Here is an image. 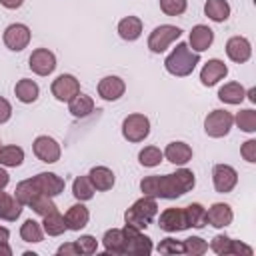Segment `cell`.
<instances>
[{
  "label": "cell",
  "mask_w": 256,
  "mask_h": 256,
  "mask_svg": "<svg viewBox=\"0 0 256 256\" xmlns=\"http://www.w3.org/2000/svg\"><path fill=\"white\" fill-rule=\"evenodd\" d=\"M194 186H196V178L194 172L188 168H178L176 172L164 176L152 174L140 180V190L144 196L164 198V200H176L186 192H190Z\"/></svg>",
  "instance_id": "obj_1"
},
{
  "label": "cell",
  "mask_w": 256,
  "mask_h": 256,
  "mask_svg": "<svg viewBox=\"0 0 256 256\" xmlns=\"http://www.w3.org/2000/svg\"><path fill=\"white\" fill-rule=\"evenodd\" d=\"M198 64H200V54L194 52L186 42H178L176 48H172V52L164 60L166 72L176 78L190 76Z\"/></svg>",
  "instance_id": "obj_2"
},
{
  "label": "cell",
  "mask_w": 256,
  "mask_h": 256,
  "mask_svg": "<svg viewBox=\"0 0 256 256\" xmlns=\"http://www.w3.org/2000/svg\"><path fill=\"white\" fill-rule=\"evenodd\" d=\"M158 216V202L152 196H142L136 202H132L130 208H126L124 212V222L132 228L138 230H146L150 226V222Z\"/></svg>",
  "instance_id": "obj_3"
},
{
  "label": "cell",
  "mask_w": 256,
  "mask_h": 256,
  "mask_svg": "<svg viewBox=\"0 0 256 256\" xmlns=\"http://www.w3.org/2000/svg\"><path fill=\"white\" fill-rule=\"evenodd\" d=\"M122 234H124V254H132V256H150L152 254V250H154L152 240L142 230L124 224Z\"/></svg>",
  "instance_id": "obj_4"
},
{
  "label": "cell",
  "mask_w": 256,
  "mask_h": 256,
  "mask_svg": "<svg viewBox=\"0 0 256 256\" xmlns=\"http://www.w3.org/2000/svg\"><path fill=\"white\" fill-rule=\"evenodd\" d=\"M182 36V30L172 24H160L156 26L148 36V50L152 54H162L170 48L172 42H176Z\"/></svg>",
  "instance_id": "obj_5"
},
{
  "label": "cell",
  "mask_w": 256,
  "mask_h": 256,
  "mask_svg": "<svg viewBox=\"0 0 256 256\" xmlns=\"http://www.w3.org/2000/svg\"><path fill=\"white\" fill-rule=\"evenodd\" d=\"M122 136H124V140L134 142V144L136 142H144L150 136V120H148V116H144L140 112L128 114L122 120Z\"/></svg>",
  "instance_id": "obj_6"
},
{
  "label": "cell",
  "mask_w": 256,
  "mask_h": 256,
  "mask_svg": "<svg viewBox=\"0 0 256 256\" xmlns=\"http://www.w3.org/2000/svg\"><path fill=\"white\" fill-rule=\"evenodd\" d=\"M232 126H234L232 112L222 110V108L208 112V116L204 118V132L210 138H224V136H228V132L232 130Z\"/></svg>",
  "instance_id": "obj_7"
},
{
  "label": "cell",
  "mask_w": 256,
  "mask_h": 256,
  "mask_svg": "<svg viewBox=\"0 0 256 256\" xmlns=\"http://www.w3.org/2000/svg\"><path fill=\"white\" fill-rule=\"evenodd\" d=\"M214 254H218V256H252L254 254V250L248 246V244H244V242H240V240H234V238H230V236H226V234H216L212 240H210V246H208Z\"/></svg>",
  "instance_id": "obj_8"
},
{
  "label": "cell",
  "mask_w": 256,
  "mask_h": 256,
  "mask_svg": "<svg viewBox=\"0 0 256 256\" xmlns=\"http://www.w3.org/2000/svg\"><path fill=\"white\" fill-rule=\"evenodd\" d=\"M32 152L34 156L44 162V164H56L60 160V154H62V148L58 144V140H54L52 136L48 134H42V136H36L34 142H32Z\"/></svg>",
  "instance_id": "obj_9"
},
{
  "label": "cell",
  "mask_w": 256,
  "mask_h": 256,
  "mask_svg": "<svg viewBox=\"0 0 256 256\" xmlns=\"http://www.w3.org/2000/svg\"><path fill=\"white\" fill-rule=\"evenodd\" d=\"M2 40H4V46H6L8 50H12V52H22V50L30 44L32 32H30V28H28L26 24L14 22V24L6 26V30H4V34H2Z\"/></svg>",
  "instance_id": "obj_10"
},
{
  "label": "cell",
  "mask_w": 256,
  "mask_h": 256,
  "mask_svg": "<svg viewBox=\"0 0 256 256\" xmlns=\"http://www.w3.org/2000/svg\"><path fill=\"white\" fill-rule=\"evenodd\" d=\"M50 92L58 102H70L80 94V80L74 74H60L56 80H52Z\"/></svg>",
  "instance_id": "obj_11"
},
{
  "label": "cell",
  "mask_w": 256,
  "mask_h": 256,
  "mask_svg": "<svg viewBox=\"0 0 256 256\" xmlns=\"http://www.w3.org/2000/svg\"><path fill=\"white\" fill-rule=\"evenodd\" d=\"M28 66L36 76H50L56 70V54L48 48H36L32 50L28 58Z\"/></svg>",
  "instance_id": "obj_12"
},
{
  "label": "cell",
  "mask_w": 256,
  "mask_h": 256,
  "mask_svg": "<svg viewBox=\"0 0 256 256\" xmlns=\"http://www.w3.org/2000/svg\"><path fill=\"white\" fill-rule=\"evenodd\" d=\"M212 184H214V190L220 192V194H228L236 188L238 184V172L234 166L230 164H216L212 168Z\"/></svg>",
  "instance_id": "obj_13"
},
{
  "label": "cell",
  "mask_w": 256,
  "mask_h": 256,
  "mask_svg": "<svg viewBox=\"0 0 256 256\" xmlns=\"http://www.w3.org/2000/svg\"><path fill=\"white\" fill-rule=\"evenodd\" d=\"M158 228L172 234V232H184L188 230V220H186V210L184 208H166L158 216Z\"/></svg>",
  "instance_id": "obj_14"
},
{
  "label": "cell",
  "mask_w": 256,
  "mask_h": 256,
  "mask_svg": "<svg viewBox=\"0 0 256 256\" xmlns=\"http://www.w3.org/2000/svg\"><path fill=\"white\" fill-rule=\"evenodd\" d=\"M224 50H226V56L232 62H236V64H244L252 56V44H250V40L246 36H232V38H228Z\"/></svg>",
  "instance_id": "obj_15"
},
{
  "label": "cell",
  "mask_w": 256,
  "mask_h": 256,
  "mask_svg": "<svg viewBox=\"0 0 256 256\" xmlns=\"http://www.w3.org/2000/svg\"><path fill=\"white\" fill-rule=\"evenodd\" d=\"M32 182L36 184V188H38L40 194H46V196H52V198L58 196V194H62L64 192V186H66L64 178H60L54 172H38L36 176H32Z\"/></svg>",
  "instance_id": "obj_16"
},
{
  "label": "cell",
  "mask_w": 256,
  "mask_h": 256,
  "mask_svg": "<svg viewBox=\"0 0 256 256\" xmlns=\"http://www.w3.org/2000/svg\"><path fill=\"white\" fill-rule=\"evenodd\" d=\"M126 92V82L120 78V76H104L100 82H98V96L106 102H116L124 96Z\"/></svg>",
  "instance_id": "obj_17"
},
{
  "label": "cell",
  "mask_w": 256,
  "mask_h": 256,
  "mask_svg": "<svg viewBox=\"0 0 256 256\" xmlns=\"http://www.w3.org/2000/svg\"><path fill=\"white\" fill-rule=\"evenodd\" d=\"M228 76V66L220 60V58H210L202 70H200V82L202 86L210 88V86H216L220 80H224Z\"/></svg>",
  "instance_id": "obj_18"
},
{
  "label": "cell",
  "mask_w": 256,
  "mask_h": 256,
  "mask_svg": "<svg viewBox=\"0 0 256 256\" xmlns=\"http://www.w3.org/2000/svg\"><path fill=\"white\" fill-rule=\"evenodd\" d=\"M232 220H234V212L232 206L226 202H214L206 210V224H210L212 228H226L232 224Z\"/></svg>",
  "instance_id": "obj_19"
},
{
  "label": "cell",
  "mask_w": 256,
  "mask_h": 256,
  "mask_svg": "<svg viewBox=\"0 0 256 256\" xmlns=\"http://www.w3.org/2000/svg\"><path fill=\"white\" fill-rule=\"evenodd\" d=\"M162 154H164V158L170 162V164H174V166H184V164H188L190 160H192V146L190 144H186V142H182V140H174V142H168L166 144V148L162 150Z\"/></svg>",
  "instance_id": "obj_20"
},
{
  "label": "cell",
  "mask_w": 256,
  "mask_h": 256,
  "mask_svg": "<svg viewBox=\"0 0 256 256\" xmlns=\"http://www.w3.org/2000/svg\"><path fill=\"white\" fill-rule=\"evenodd\" d=\"M214 42V30L206 24H196L192 30H190V36H188V46L194 50V52H204L212 46Z\"/></svg>",
  "instance_id": "obj_21"
},
{
  "label": "cell",
  "mask_w": 256,
  "mask_h": 256,
  "mask_svg": "<svg viewBox=\"0 0 256 256\" xmlns=\"http://www.w3.org/2000/svg\"><path fill=\"white\" fill-rule=\"evenodd\" d=\"M88 178H90V182H92L96 192H108L116 184V176H114V172L108 166H94V168H90Z\"/></svg>",
  "instance_id": "obj_22"
},
{
  "label": "cell",
  "mask_w": 256,
  "mask_h": 256,
  "mask_svg": "<svg viewBox=\"0 0 256 256\" xmlns=\"http://www.w3.org/2000/svg\"><path fill=\"white\" fill-rule=\"evenodd\" d=\"M64 220H66V228H68V230H72V232H80V230L88 224V220H90V210H88L82 202L72 204V206L66 210Z\"/></svg>",
  "instance_id": "obj_23"
},
{
  "label": "cell",
  "mask_w": 256,
  "mask_h": 256,
  "mask_svg": "<svg viewBox=\"0 0 256 256\" xmlns=\"http://www.w3.org/2000/svg\"><path fill=\"white\" fill-rule=\"evenodd\" d=\"M24 206L16 200V196L0 190V220H6V222H16L22 214Z\"/></svg>",
  "instance_id": "obj_24"
},
{
  "label": "cell",
  "mask_w": 256,
  "mask_h": 256,
  "mask_svg": "<svg viewBox=\"0 0 256 256\" xmlns=\"http://www.w3.org/2000/svg\"><path fill=\"white\" fill-rule=\"evenodd\" d=\"M118 36L126 42H134L142 36V20L138 16H124L118 22Z\"/></svg>",
  "instance_id": "obj_25"
},
{
  "label": "cell",
  "mask_w": 256,
  "mask_h": 256,
  "mask_svg": "<svg viewBox=\"0 0 256 256\" xmlns=\"http://www.w3.org/2000/svg\"><path fill=\"white\" fill-rule=\"evenodd\" d=\"M14 94H16V98H18L22 104H32V102H36L38 96H40V86H38L34 80H30V78H22V80L16 82Z\"/></svg>",
  "instance_id": "obj_26"
},
{
  "label": "cell",
  "mask_w": 256,
  "mask_h": 256,
  "mask_svg": "<svg viewBox=\"0 0 256 256\" xmlns=\"http://www.w3.org/2000/svg\"><path fill=\"white\" fill-rule=\"evenodd\" d=\"M246 98V90L240 82H226L224 86H220L218 90V100L224 104H242V100Z\"/></svg>",
  "instance_id": "obj_27"
},
{
  "label": "cell",
  "mask_w": 256,
  "mask_h": 256,
  "mask_svg": "<svg viewBox=\"0 0 256 256\" xmlns=\"http://www.w3.org/2000/svg\"><path fill=\"white\" fill-rule=\"evenodd\" d=\"M230 4L228 0H206L204 2V14L212 20V22H226L230 18Z\"/></svg>",
  "instance_id": "obj_28"
},
{
  "label": "cell",
  "mask_w": 256,
  "mask_h": 256,
  "mask_svg": "<svg viewBox=\"0 0 256 256\" xmlns=\"http://www.w3.org/2000/svg\"><path fill=\"white\" fill-rule=\"evenodd\" d=\"M68 112L74 116V118H86L94 112V98L88 96V94H78L74 96L70 102H68Z\"/></svg>",
  "instance_id": "obj_29"
},
{
  "label": "cell",
  "mask_w": 256,
  "mask_h": 256,
  "mask_svg": "<svg viewBox=\"0 0 256 256\" xmlns=\"http://www.w3.org/2000/svg\"><path fill=\"white\" fill-rule=\"evenodd\" d=\"M102 246L108 254H114V256H120L124 254V234H122V228H110L104 232L102 236Z\"/></svg>",
  "instance_id": "obj_30"
},
{
  "label": "cell",
  "mask_w": 256,
  "mask_h": 256,
  "mask_svg": "<svg viewBox=\"0 0 256 256\" xmlns=\"http://www.w3.org/2000/svg\"><path fill=\"white\" fill-rule=\"evenodd\" d=\"M42 230H44V234H48V236H62L68 228H66V220H64V216L58 212V210H54V212H50V214H46V216H42Z\"/></svg>",
  "instance_id": "obj_31"
},
{
  "label": "cell",
  "mask_w": 256,
  "mask_h": 256,
  "mask_svg": "<svg viewBox=\"0 0 256 256\" xmlns=\"http://www.w3.org/2000/svg\"><path fill=\"white\" fill-rule=\"evenodd\" d=\"M24 162V150L16 144H6L0 146V166L4 168H16L22 166Z\"/></svg>",
  "instance_id": "obj_32"
},
{
  "label": "cell",
  "mask_w": 256,
  "mask_h": 256,
  "mask_svg": "<svg viewBox=\"0 0 256 256\" xmlns=\"http://www.w3.org/2000/svg\"><path fill=\"white\" fill-rule=\"evenodd\" d=\"M94 192H96V190H94V186H92L88 174L74 178V182H72V194H74V198H76L78 202H88V200H92V198H94Z\"/></svg>",
  "instance_id": "obj_33"
},
{
  "label": "cell",
  "mask_w": 256,
  "mask_h": 256,
  "mask_svg": "<svg viewBox=\"0 0 256 256\" xmlns=\"http://www.w3.org/2000/svg\"><path fill=\"white\" fill-rule=\"evenodd\" d=\"M20 238L24 242H30V244H38L44 240V230H42V224L28 218L24 220V224L20 226Z\"/></svg>",
  "instance_id": "obj_34"
},
{
  "label": "cell",
  "mask_w": 256,
  "mask_h": 256,
  "mask_svg": "<svg viewBox=\"0 0 256 256\" xmlns=\"http://www.w3.org/2000/svg\"><path fill=\"white\" fill-rule=\"evenodd\" d=\"M38 194H40V192H38L36 184L32 182V178L18 182V184H16V190H14V196H16V200H18L22 206H30V202H32Z\"/></svg>",
  "instance_id": "obj_35"
},
{
  "label": "cell",
  "mask_w": 256,
  "mask_h": 256,
  "mask_svg": "<svg viewBox=\"0 0 256 256\" xmlns=\"http://www.w3.org/2000/svg\"><path fill=\"white\" fill-rule=\"evenodd\" d=\"M186 210V220L190 228H204L206 226V208L200 202H192L188 206H184Z\"/></svg>",
  "instance_id": "obj_36"
},
{
  "label": "cell",
  "mask_w": 256,
  "mask_h": 256,
  "mask_svg": "<svg viewBox=\"0 0 256 256\" xmlns=\"http://www.w3.org/2000/svg\"><path fill=\"white\" fill-rule=\"evenodd\" d=\"M162 160H164V154H162V150L158 146H144L138 152V162L144 168H156Z\"/></svg>",
  "instance_id": "obj_37"
},
{
  "label": "cell",
  "mask_w": 256,
  "mask_h": 256,
  "mask_svg": "<svg viewBox=\"0 0 256 256\" xmlns=\"http://www.w3.org/2000/svg\"><path fill=\"white\" fill-rule=\"evenodd\" d=\"M234 124H236L242 132H246V134H254V132H256V110H252V108H244V110L236 112V116H234Z\"/></svg>",
  "instance_id": "obj_38"
},
{
  "label": "cell",
  "mask_w": 256,
  "mask_h": 256,
  "mask_svg": "<svg viewBox=\"0 0 256 256\" xmlns=\"http://www.w3.org/2000/svg\"><path fill=\"white\" fill-rule=\"evenodd\" d=\"M182 246H184V254H188V256H202V254L208 252V242L204 238H200V236L186 238L182 242Z\"/></svg>",
  "instance_id": "obj_39"
},
{
  "label": "cell",
  "mask_w": 256,
  "mask_h": 256,
  "mask_svg": "<svg viewBox=\"0 0 256 256\" xmlns=\"http://www.w3.org/2000/svg\"><path fill=\"white\" fill-rule=\"evenodd\" d=\"M30 208H32L38 216H46V214L58 210L56 204H54V200H52V196H46V194H38V196L30 202Z\"/></svg>",
  "instance_id": "obj_40"
},
{
  "label": "cell",
  "mask_w": 256,
  "mask_h": 256,
  "mask_svg": "<svg viewBox=\"0 0 256 256\" xmlns=\"http://www.w3.org/2000/svg\"><path fill=\"white\" fill-rule=\"evenodd\" d=\"M188 8V0H160V10L166 16H180Z\"/></svg>",
  "instance_id": "obj_41"
},
{
  "label": "cell",
  "mask_w": 256,
  "mask_h": 256,
  "mask_svg": "<svg viewBox=\"0 0 256 256\" xmlns=\"http://www.w3.org/2000/svg\"><path fill=\"white\" fill-rule=\"evenodd\" d=\"M74 242H76L80 254L90 256V254H96V250H98V240H96L94 236H90V234H82V236H80L78 240H74Z\"/></svg>",
  "instance_id": "obj_42"
},
{
  "label": "cell",
  "mask_w": 256,
  "mask_h": 256,
  "mask_svg": "<svg viewBox=\"0 0 256 256\" xmlns=\"http://www.w3.org/2000/svg\"><path fill=\"white\" fill-rule=\"evenodd\" d=\"M156 250L160 254H184V246L176 238H164V240H160V244H158Z\"/></svg>",
  "instance_id": "obj_43"
},
{
  "label": "cell",
  "mask_w": 256,
  "mask_h": 256,
  "mask_svg": "<svg viewBox=\"0 0 256 256\" xmlns=\"http://www.w3.org/2000/svg\"><path fill=\"white\" fill-rule=\"evenodd\" d=\"M240 156L248 162V164H256V140L250 138L240 146Z\"/></svg>",
  "instance_id": "obj_44"
},
{
  "label": "cell",
  "mask_w": 256,
  "mask_h": 256,
  "mask_svg": "<svg viewBox=\"0 0 256 256\" xmlns=\"http://www.w3.org/2000/svg\"><path fill=\"white\" fill-rule=\"evenodd\" d=\"M10 118H12V104L4 96H0V124H6Z\"/></svg>",
  "instance_id": "obj_45"
},
{
  "label": "cell",
  "mask_w": 256,
  "mask_h": 256,
  "mask_svg": "<svg viewBox=\"0 0 256 256\" xmlns=\"http://www.w3.org/2000/svg\"><path fill=\"white\" fill-rule=\"evenodd\" d=\"M56 254L58 256H80V250H78V246H76V242H64L62 246H58V250H56Z\"/></svg>",
  "instance_id": "obj_46"
},
{
  "label": "cell",
  "mask_w": 256,
  "mask_h": 256,
  "mask_svg": "<svg viewBox=\"0 0 256 256\" xmlns=\"http://www.w3.org/2000/svg\"><path fill=\"white\" fill-rule=\"evenodd\" d=\"M0 4H2L6 10H18V8L24 4V0H0Z\"/></svg>",
  "instance_id": "obj_47"
},
{
  "label": "cell",
  "mask_w": 256,
  "mask_h": 256,
  "mask_svg": "<svg viewBox=\"0 0 256 256\" xmlns=\"http://www.w3.org/2000/svg\"><path fill=\"white\" fill-rule=\"evenodd\" d=\"M8 182H10V174L6 172L4 166H0V190H4L8 186Z\"/></svg>",
  "instance_id": "obj_48"
},
{
  "label": "cell",
  "mask_w": 256,
  "mask_h": 256,
  "mask_svg": "<svg viewBox=\"0 0 256 256\" xmlns=\"http://www.w3.org/2000/svg\"><path fill=\"white\" fill-rule=\"evenodd\" d=\"M10 240V230L6 226H0V244H8Z\"/></svg>",
  "instance_id": "obj_49"
},
{
  "label": "cell",
  "mask_w": 256,
  "mask_h": 256,
  "mask_svg": "<svg viewBox=\"0 0 256 256\" xmlns=\"http://www.w3.org/2000/svg\"><path fill=\"white\" fill-rule=\"evenodd\" d=\"M0 256H12V248L8 244H0Z\"/></svg>",
  "instance_id": "obj_50"
},
{
  "label": "cell",
  "mask_w": 256,
  "mask_h": 256,
  "mask_svg": "<svg viewBox=\"0 0 256 256\" xmlns=\"http://www.w3.org/2000/svg\"><path fill=\"white\" fill-rule=\"evenodd\" d=\"M246 98H248L252 104H256V88H250V90H246Z\"/></svg>",
  "instance_id": "obj_51"
},
{
  "label": "cell",
  "mask_w": 256,
  "mask_h": 256,
  "mask_svg": "<svg viewBox=\"0 0 256 256\" xmlns=\"http://www.w3.org/2000/svg\"><path fill=\"white\" fill-rule=\"evenodd\" d=\"M0 146H2V142H0Z\"/></svg>",
  "instance_id": "obj_52"
}]
</instances>
